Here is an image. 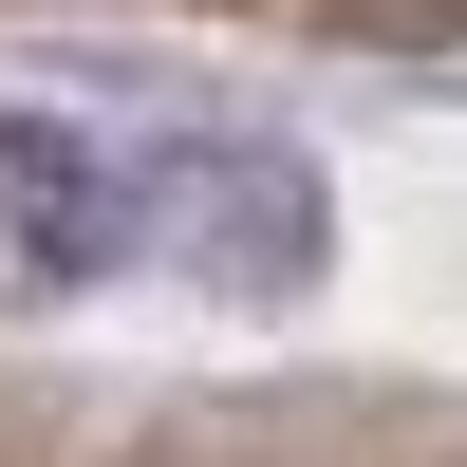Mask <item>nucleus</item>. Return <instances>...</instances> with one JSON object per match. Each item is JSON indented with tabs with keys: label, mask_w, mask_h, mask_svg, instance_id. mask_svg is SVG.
Returning <instances> with one entry per match:
<instances>
[{
	"label": "nucleus",
	"mask_w": 467,
	"mask_h": 467,
	"mask_svg": "<svg viewBox=\"0 0 467 467\" xmlns=\"http://www.w3.org/2000/svg\"><path fill=\"white\" fill-rule=\"evenodd\" d=\"M131 206H150V244H169L187 281H224V299H299L318 244H337L318 169L262 150V131H150L131 150Z\"/></svg>",
	"instance_id": "nucleus-1"
},
{
	"label": "nucleus",
	"mask_w": 467,
	"mask_h": 467,
	"mask_svg": "<svg viewBox=\"0 0 467 467\" xmlns=\"http://www.w3.org/2000/svg\"><path fill=\"white\" fill-rule=\"evenodd\" d=\"M112 262H150L131 150H112V131H75V112H0V281L75 299V281H112Z\"/></svg>",
	"instance_id": "nucleus-2"
}]
</instances>
